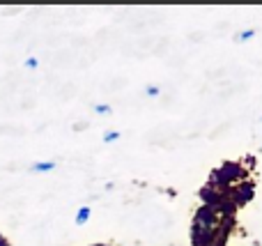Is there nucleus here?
<instances>
[{
	"instance_id": "1",
	"label": "nucleus",
	"mask_w": 262,
	"mask_h": 246,
	"mask_svg": "<svg viewBox=\"0 0 262 246\" xmlns=\"http://www.w3.org/2000/svg\"><path fill=\"white\" fill-rule=\"evenodd\" d=\"M232 205H200L191 221V246H226L235 228Z\"/></svg>"
},
{
	"instance_id": "2",
	"label": "nucleus",
	"mask_w": 262,
	"mask_h": 246,
	"mask_svg": "<svg viewBox=\"0 0 262 246\" xmlns=\"http://www.w3.org/2000/svg\"><path fill=\"white\" fill-rule=\"evenodd\" d=\"M246 180V168L239 164V161H226L221 164L216 170H212L207 177V187H214L219 191H230L235 184L244 182Z\"/></svg>"
},
{
	"instance_id": "3",
	"label": "nucleus",
	"mask_w": 262,
	"mask_h": 246,
	"mask_svg": "<svg viewBox=\"0 0 262 246\" xmlns=\"http://www.w3.org/2000/svg\"><path fill=\"white\" fill-rule=\"evenodd\" d=\"M253 196H255V184H253V180H244V182L235 184V187L228 191V203H230L235 210H239V207L249 205V203L253 200Z\"/></svg>"
},
{
	"instance_id": "4",
	"label": "nucleus",
	"mask_w": 262,
	"mask_h": 246,
	"mask_svg": "<svg viewBox=\"0 0 262 246\" xmlns=\"http://www.w3.org/2000/svg\"><path fill=\"white\" fill-rule=\"evenodd\" d=\"M55 168L53 161H39V164L32 166V173H51Z\"/></svg>"
},
{
	"instance_id": "5",
	"label": "nucleus",
	"mask_w": 262,
	"mask_h": 246,
	"mask_svg": "<svg viewBox=\"0 0 262 246\" xmlns=\"http://www.w3.org/2000/svg\"><path fill=\"white\" fill-rule=\"evenodd\" d=\"M88 219H90V207H81L76 212V223L83 226V223H88Z\"/></svg>"
},
{
	"instance_id": "6",
	"label": "nucleus",
	"mask_w": 262,
	"mask_h": 246,
	"mask_svg": "<svg viewBox=\"0 0 262 246\" xmlns=\"http://www.w3.org/2000/svg\"><path fill=\"white\" fill-rule=\"evenodd\" d=\"M253 35H255L253 28H249V30H242V32H237V41H246V39H251Z\"/></svg>"
},
{
	"instance_id": "7",
	"label": "nucleus",
	"mask_w": 262,
	"mask_h": 246,
	"mask_svg": "<svg viewBox=\"0 0 262 246\" xmlns=\"http://www.w3.org/2000/svg\"><path fill=\"white\" fill-rule=\"evenodd\" d=\"M118 138H120L118 131H106L104 133V143H113V141H118Z\"/></svg>"
},
{
	"instance_id": "8",
	"label": "nucleus",
	"mask_w": 262,
	"mask_h": 246,
	"mask_svg": "<svg viewBox=\"0 0 262 246\" xmlns=\"http://www.w3.org/2000/svg\"><path fill=\"white\" fill-rule=\"evenodd\" d=\"M145 95H147V97H157L159 95V85H147V87H145Z\"/></svg>"
},
{
	"instance_id": "9",
	"label": "nucleus",
	"mask_w": 262,
	"mask_h": 246,
	"mask_svg": "<svg viewBox=\"0 0 262 246\" xmlns=\"http://www.w3.org/2000/svg\"><path fill=\"white\" fill-rule=\"evenodd\" d=\"M95 110H97L99 115H106V113H111V106H106V104H97V106H95Z\"/></svg>"
},
{
	"instance_id": "10",
	"label": "nucleus",
	"mask_w": 262,
	"mask_h": 246,
	"mask_svg": "<svg viewBox=\"0 0 262 246\" xmlns=\"http://www.w3.org/2000/svg\"><path fill=\"white\" fill-rule=\"evenodd\" d=\"M37 64H39V62H37L35 58H28V60H26V67H28V69H37Z\"/></svg>"
},
{
	"instance_id": "11",
	"label": "nucleus",
	"mask_w": 262,
	"mask_h": 246,
	"mask_svg": "<svg viewBox=\"0 0 262 246\" xmlns=\"http://www.w3.org/2000/svg\"><path fill=\"white\" fill-rule=\"evenodd\" d=\"M0 246H9V242H7V237H5L3 233H0Z\"/></svg>"
},
{
	"instance_id": "12",
	"label": "nucleus",
	"mask_w": 262,
	"mask_h": 246,
	"mask_svg": "<svg viewBox=\"0 0 262 246\" xmlns=\"http://www.w3.org/2000/svg\"><path fill=\"white\" fill-rule=\"evenodd\" d=\"M95 246H106V244H95Z\"/></svg>"
}]
</instances>
